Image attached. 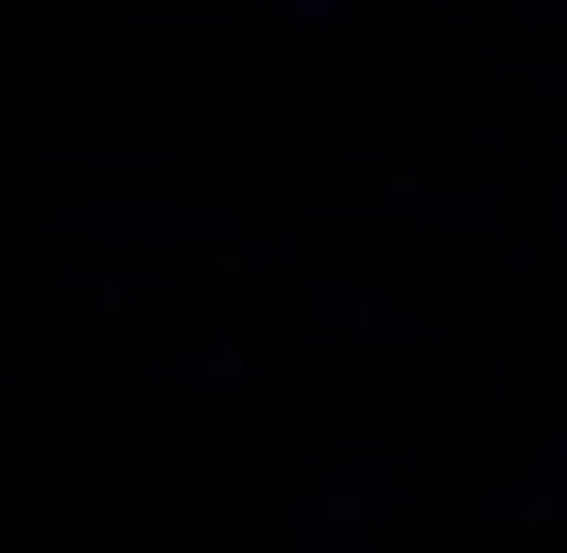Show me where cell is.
Segmentation results:
<instances>
[]
</instances>
